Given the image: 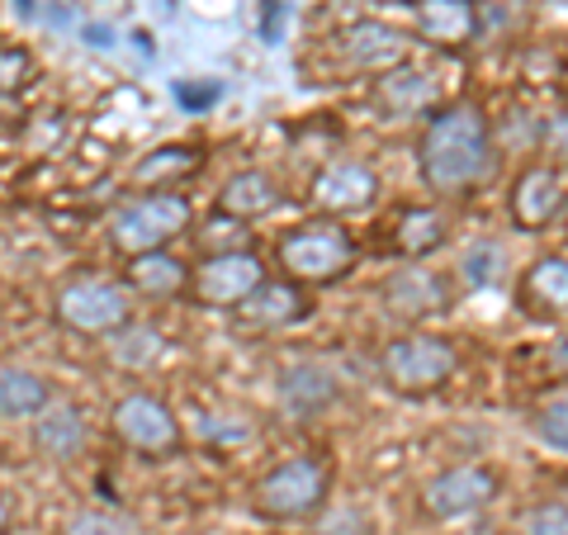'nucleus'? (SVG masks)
I'll return each mask as SVG.
<instances>
[{
	"label": "nucleus",
	"instance_id": "f257e3e1",
	"mask_svg": "<svg viewBox=\"0 0 568 535\" xmlns=\"http://www.w3.org/2000/svg\"><path fill=\"white\" fill-rule=\"evenodd\" d=\"M484 123L474 110H455L446 119H436L432 138H426V171L440 185H459L484 166Z\"/></svg>",
	"mask_w": 568,
	"mask_h": 535
},
{
	"label": "nucleus",
	"instance_id": "f03ea898",
	"mask_svg": "<svg viewBox=\"0 0 568 535\" xmlns=\"http://www.w3.org/2000/svg\"><path fill=\"white\" fill-rule=\"evenodd\" d=\"M323 493H327V470L317 460H294V465H284L265 478L256 497L271 516H304L323 503Z\"/></svg>",
	"mask_w": 568,
	"mask_h": 535
},
{
	"label": "nucleus",
	"instance_id": "7ed1b4c3",
	"mask_svg": "<svg viewBox=\"0 0 568 535\" xmlns=\"http://www.w3.org/2000/svg\"><path fill=\"white\" fill-rule=\"evenodd\" d=\"M497 493V478L488 470H450L446 478H436L426 488V503H432L436 516H465L474 507H484Z\"/></svg>",
	"mask_w": 568,
	"mask_h": 535
},
{
	"label": "nucleus",
	"instance_id": "20e7f679",
	"mask_svg": "<svg viewBox=\"0 0 568 535\" xmlns=\"http://www.w3.org/2000/svg\"><path fill=\"white\" fill-rule=\"evenodd\" d=\"M185 223V204L181 200H148L133 213L119 219V242L123 246H156L162 238H171L175 228Z\"/></svg>",
	"mask_w": 568,
	"mask_h": 535
},
{
	"label": "nucleus",
	"instance_id": "39448f33",
	"mask_svg": "<svg viewBox=\"0 0 568 535\" xmlns=\"http://www.w3.org/2000/svg\"><path fill=\"white\" fill-rule=\"evenodd\" d=\"M446 370H450V351L440 342H426V336H417V342H398L394 355H388V374L407 388L436 384Z\"/></svg>",
	"mask_w": 568,
	"mask_h": 535
},
{
	"label": "nucleus",
	"instance_id": "423d86ee",
	"mask_svg": "<svg viewBox=\"0 0 568 535\" xmlns=\"http://www.w3.org/2000/svg\"><path fill=\"white\" fill-rule=\"evenodd\" d=\"M62 309L71 323H81V327H110V323H119L123 303L114 290H91V284H85V290H71L62 299Z\"/></svg>",
	"mask_w": 568,
	"mask_h": 535
},
{
	"label": "nucleus",
	"instance_id": "0eeeda50",
	"mask_svg": "<svg viewBox=\"0 0 568 535\" xmlns=\"http://www.w3.org/2000/svg\"><path fill=\"white\" fill-rule=\"evenodd\" d=\"M119 426H123V436L138 441V445H166L171 441V417L148 398L123 403L119 407Z\"/></svg>",
	"mask_w": 568,
	"mask_h": 535
},
{
	"label": "nucleus",
	"instance_id": "6e6552de",
	"mask_svg": "<svg viewBox=\"0 0 568 535\" xmlns=\"http://www.w3.org/2000/svg\"><path fill=\"white\" fill-rule=\"evenodd\" d=\"M284 256H290L298 271L323 275V271H332V265H342V261H346V242L336 238V233H323V238H294L290 246H284Z\"/></svg>",
	"mask_w": 568,
	"mask_h": 535
},
{
	"label": "nucleus",
	"instance_id": "1a4fd4ad",
	"mask_svg": "<svg viewBox=\"0 0 568 535\" xmlns=\"http://www.w3.org/2000/svg\"><path fill=\"white\" fill-rule=\"evenodd\" d=\"M256 284V261H246V256H227L219 265H209V275H204V290L213 299H242L246 290Z\"/></svg>",
	"mask_w": 568,
	"mask_h": 535
},
{
	"label": "nucleus",
	"instance_id": "9d476101",
	"mask_svg": "<svg viewBox=\"0 0 568 535\" xmlns=\"http://www.w3.org/2000/svg\"><path fill=\"white\" fill-rule=\"evenodd\" d=\"M43 403V384L20 370H0V413H29Z\"/></svg>",
	"mask_w": 568,
	"mask_h": 535
},
{
	"label": "nucleus",
	"instance_id": "9b49d317",
	"mask_svg": "<svg viewBox=\"0 0 568 535\" xmlns=\"http://www.w3.org/2000/svg\"><path fill=\"white\" fill-rule=\"evenodd\" d=\"M43 445L48 451H58V455H67V451H77V441H81V422H77V413H52L48 422H43Z\"/></svg>",
	"mask_w": 568,
	"mask_h": 535
},
{
	"label": "nucleus",
	"instance_id": "f8f14e48",
	"mask_svg": "<svg viewBox=\"0 0 568 535\" xmlns=\"http://www.w3.org/2000/svg\"><path fill=\"white\" fill-rule=\"evenodd\" d=\"M323 190H327V200H332V204H361L365 194H369V175H365V171H355V166H351V171H336Z\"/></svg>",
	"mask_w": 568,
	"mask_h": 535
},
{
	"label": "nucleus",
	"instance_id": "ddd939ff",
	"mask_svg": "<svg viewBox=\"0 0 568 535\" xmlns=\"http://www.w3.org/2000/svg\"><path fill=\"white\" fill-rule=\"evenodd\" d=\"M290 398H298L304 407H313V403H323L332 388H327V374H317V370H294L290 374V388H284Z\"/></svg>",
	"mask_w": 568,
	"mask_h": 535
},
{
	"label": "nucleus",
	"instance_id": "4468645a",
	"mask_svg": "<svg viewBox=\"0 0 568 535\" xmlns=\"http://www.w3.org/2000/svg\"><path fill=\"white\" fill-rule=\"evenodd\" d=\"M521 535H568V516H564V503H549V507H536L526 516Z\"/></svg>",
	"mask_w": 568,
	"mask_h": 535
},
{
	"label": "nucleus",
	"instance_id": "2eb2a0df",
	"mask_svg": "<svg viewBox=\"0 0 568 535\" xmlns=\"http://www.w3.org/2000/svg\"><path fill=\"white\" fill-rule=\"evenodd\" d=\"M317 535H365V516L361 512H342V516H332Z\"/></svg>",
	"mask_w": 568,
	"mask_h": 535
},
{
	"label": "nucleus",
	"instance_id": "dca6fc26",
	"mask_svg": "<svg viewBox=\"0 0 568 535\" xmlns=\"http://www.w3.org/2000/svg\"><path fill=\"white\" fill-rule=\"evenodd\" d=\"M67 535H119V526H114V522H104V516H77Z\"/></svg>",
	"mask_w": 568,
	"mask_h": 535
},
{
	"label": "nucleus",
	"instance_id": "f3484780",
	"mask_svg": "<svg viewBox=\"0 0 568 535\" xmlns=\"http://www.w3.org/2000/svg\"><path fill=\"white\" fill-rule=\"evenodd\" d=\"M175 271H181L175 261H148V265H142V280H148V284H175V280H181Z\"/></svg>",
	"mask_w": 568,
	"mask_h": 535
},
{
	"label": "nucleus",
	"instance_id": "a211bd4d",
	"mask_svg": "<svg viewBox=\"0 0 568 535\" xmlns=\"http://www.w3.org/2000/svg\"><path fill=\"white\" fill-rule=\"evenodd\" d=\"M0 526H6V507H0Z\"/></svg>",
	"mask_w": 568,
	"mask_h": 535
}]
</instances>
